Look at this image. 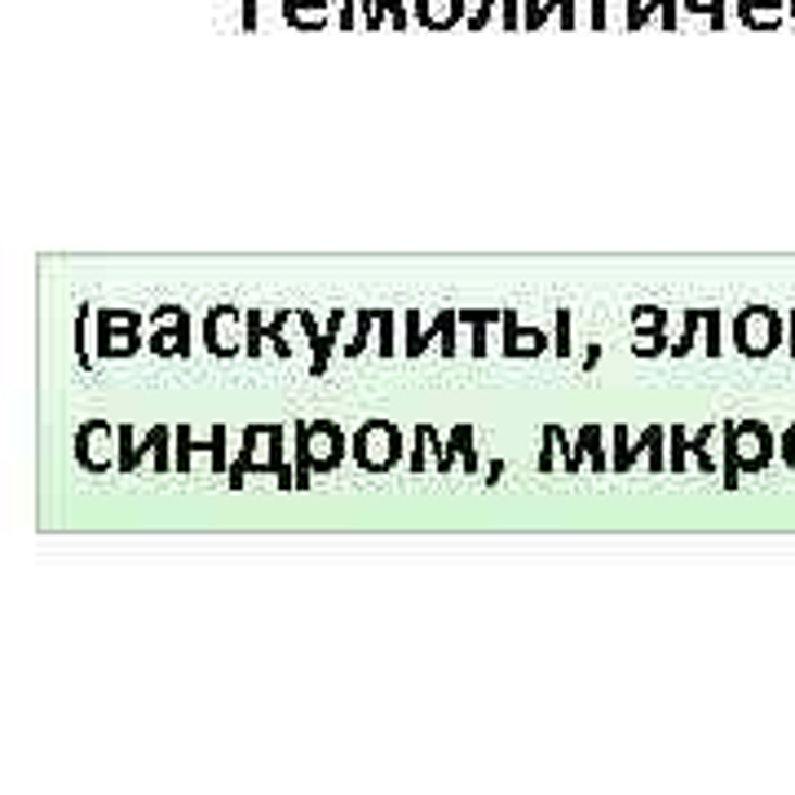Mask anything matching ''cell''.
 <instances>
[{"label":"cell","mask_w":795,"mask_h":795,"mask_svg":"<svg viewBox=\"0 0 795 795\" xmlns=\"http://www.w3.org/2000/svg\"><path fill=\"white\" fill-rule=\"evenodd\" d=\"M734 345L747 358H769L782 345V318L769 305H752L734 318Z\"/></svg>","instance_id":"6da1fadb"},{"label":"cell","mask_w":795,"mask_h":795,"mask_svg":"<svg viewBox=\"0 0 795 795\" xmlns=\"http://www.w3.org/2000/svg\"><path fill=\"white\" fill-rule=\"evenodd\" d=\"M354 459L367 474H384L393 464H403V433H398L389 420H367L354 433Z\"/></svg>","instance_id":"7a4b0ae2"},{"label":"cell","mask_w":795,"mask_h":795,"mask_svg":"<svg viewBox=\"0 0 795 795\" xmlns=\"http://www.w3.org/2000/svg\"><path fill=\"white\" fill-rule=\"evenodd\" d=\"M138 310H98V358H128L142 345Z\"/></svg>","instance_id":"3957f363"},{"label":"cell","mask_w":795,"mask_h":795,"mask_svg":"<svg viewBox=\"0 0 795 795\" xmlns=\"http://www.w3.org/2000/svg\"><path fill=\"white\" fill-rule=\"evenodd\" d=\"M455 323H459V310H438L433 327H420V310H407V341H403V354L420 358L429 341H442V354L455 358Z\"/></svg>","instance_id":"277c9868"},{"label":"cell","mask_w":795,"mask_h":795,"mask_svg":"<svg viewBox=\"0 0 795 795\" xmlns=\"http://www.w3.org/2000/svg\"><path fill=\"white\" fill-rule=\"evenodd\" d=\"M662 438H668V433H662V425H649V429L641 433V442L632 446V442H628V429L619 425V429H615V451H619V455L610 459V464H615V474H628L641 451L649 455V469H654V474H668V455H662Z\"/></svg>","instance_id":"5b68a950"},{"label":"cell","mask_w":795,"mask_h":795,"mask_svg":"<svg viewBox=\"0 0 795 795\" xmlns=\"http://www.w3.org/2000/svg\"><path fill=\"white\" fill-rule=\"evenodd\" d=\"M151 323H168V327L151 331V354H160V358H173V354L186 358L190 354V314L181 305H160L151 314Z\"/></svg>","instance_id":"8992f818"},{"label":"cell","mask_w":795,"mask_h":795,"mask_svg":"<svg viewBox=\"0 0 795 795\" xmlns=\"http://www.w3.org/2000/svg\"><path fill=\"white\" fill-rule=\"evenodd\" d=\"M296 323L305 327V337H310V376H323L327 371V363H331V345H337V331H341V323H345V310H331V318H327V331H318V323H314V314L310 310H296Z\"/></svg>","instance_id":"52a82bcc"},{"label":"cell","mask_w":795,"mask_h":795,"mask_svg":"<svg viewBox=\"0 0 795 795\" xmlns=\"http://www.w3.org/2000/svg\"><path fill=\"white\" fill-rule=\"evenodd\" d=\"M194 451H209L213 474H222V469H226V429L217 425L209 442H194V438H190V429H186V425H177V474H190V455H194Z\"/></svg>","instance_id":"ba28073f"},{"label":"cell","mask_w":795,"mask_h":795,"mask_svg":"<svg viewBox=\"0 0 795 795\" xmlns=\"http://www.w3.org/2000/svg\"><path fill=\"white\" fill-rule=\"evenodd\" d=\"M662 323H668V310H658V305H636V310H632V327H636V337H641V331H649V341H636V345H632V354H641V358H658L662 350H668V337H662Z\"/></svg>","instance_id":"9c48e42d"},{"label":"cell","mask_w":795,"mask_h":795,"mask_svg":"<svg viewBox=\"0 0 795 795\" xmlns=\"http://www.w3.org/2000/svg\"><path fill=\"white\" fill-rule=\"evenodd\" d=\"M500 323H504V345H500V350H504V358H540V354H544V345H548L544 331H535V327L521 331L513 310H504V314H500Z\"/></svg>","instance_id":"30bf717a"},{"label":"cell","mask_w":795,"mask_h":795,"mask_svg":"<svg viewBox=\"0 0 795 795\" xmlns=\"http://www.w3.org/2000/svg\"><path fill=\"white\" fill-rule=\"evenodd\" d=\"M707 438H711V425H703L694 438L685 433V425H672V474H681V469H685V451L698 459V469H703V474H716V459L707 455Z\"/></svg>","instance_id":"8fae6325"},{"label":"cell","mask_w":795,"mask_h":795,"mask_svg":"<svg viewBox=\"0 0 795 795\" xmlns=\"http://www.w3.org/2000/svg\"><path fill=\"white\" fill-rule=\"evenodd\" d=\"M416 446H420V451L412 455V474H425V451H433V455H438V474H446V469H451V451L438 442V433H433L429 425H420V433H416Z\"/></svg>","instance_id":"7c38bea8"},{"label":"cell","mask_w":795,"mask_h":795,"mask_svg":"<svg viewBox=\"0 0 795 795\" xmlns=\"http://www.w3.org/2000/svg\"><path fill=\"white\" fill-rule=\"evenodd\" d=\"M504 310H459V323L474 327V358H487L491 354V341H487V327L500 318Z\"/></svg>","instance_id":"4fadbf2b"},{"label":"cell","mask_w":795,"mask_h":795,"mask_svg":"<svg viewBox=\"0 0 795 795\" xmlns=\"http://www.w3.org/2000/svg\"><path fill=\"white\" fill-rule=\"evenodd\" d=\"M575 446H579V455H588L592 474H615V469H610V459L602 455V429H596V425H583V429H579V442H575Z\"/></svg>","instance_id":"5bb4252c"},{"label":"cell","mask_w":795,"mask_h":795,"mask_svg":"<svg viewBox=\"0 0 795 795\" xmlns=\"http://www.w3.org/2000/svg\"><path fill=\"white\" fill-rule=\"evenodd\" d=\"M168 438H173V429H168V425H155V429L147 433V442L138 446V455H147V451H151V459H155V474H173V459H168Z\"/></svg>","instance_id":"9a60e30c"},{"label":"cell","mask_w":795,"mask_h":795,"mask_svg":"<svg viewBox=\"0 0 795 795\" xmlns=\"http://www.w3.org/2000/svg\"><path fill=\"white\" fill-rule=\"evenodd\" d=\"M446 451H451V459H455V451H459V464H464V474H474V469H478V451H474V425H459V429L451 433Z\"/></svg>","instance_id":"2e32d148"},{"label":"cell","mask_w":795,"mask_h":795,"mask_svg":"<svg viewBox=\"0 0 795 795\" xmlns=\"http://www.w3.org/2000/svg\"><path fill=\"white\" fill-rule=\"evenodd\" d=\"M354 318H358V323H354V341H350V345H341V350H345V358H358V354L367 350V331L380 323V310H358Z\"/></svg>","instance_id":"e0dca14e"},{"label":"cell","mask_w":795,"mask_h":795,"mask_svg":"<svg viewBox=\"0 0 795 795\" xmlns=\"http://www.w3.org/2000/svg\"><path fill=\"white\" fill-rule=\"evenodd\" d=\"M115 442H119V459H115V469H119V474H132V469L142 464L138 442H132V429H128V425H119V429H115Z\"/></svg>","instance_id":"ac0fdd59"},{"label":"cell","mask_w":795,"mask_h":795,"mask_svg":"<svg viewBox=\"0 0 795 795\" xmlns=\"http://www.w3.org/2000/svg\"><path fill=\"white\" fill-rule=\"evenodd\" d=\"M703 314H707V310H685V331H681V341L672 345V354H677V358H685V354L694 350V331H698Z\"/></svg>","instance_id":"d6986e66"},{"label":"cell","mask_w":795,"mask_h":795,"mask_svg":"<svg viewBox=\"0 0 795 795\" xmlns=\"http://www.w3.org/2000/svg\"><path fill=\"white\" fill-rule=\"evenodd\" d=\"M93 314H98V310H89V305H85V310H80V323H76V341H80V345H76V354H80V363H85V367H93V354H89V318H93Z\"/></svg>","instance_id":"ffe728a7"},{"label":"cell","mask_w":795,"mask_h":795,"mask_svg":"<svg viewBox=\"0 0 795 795\" xmlns=\"http://www.w3.org/2000/svg\"><path fill=\"white\" fill-rule=\"evenodd\" d=\"M553 354H557V358H570V310H566V305L557 310V341H553Z\"/></svg>","instance_id":"44dd1931"},{"label":"cell","mask_w":795,"mask_h":795,"mask_svg":"<svg viewBox=\"0 0 795 795\" xmlns=\"http://www.w3.org/2000/svg\"><path fill=\"white\" fill-rule=\"evenodd\" d=\"M376 350H380V358H393V350H398L393 345V310H380V345Z\"/></svg>","instance_id":"7402d4cb"},{"label":"cell","mask_w":795,"mask_h":795,"mask_svg":"<svg viewBox=\"0 0 795 795\" xmlns=\"http://www.w3.org/2000/svg\"><path fill=\"white\" fill-rule=\"evenodd\" d=\"M707 354H720V310H707Z\"/></svg>","instance_id":"603a6c76"},{"label":"cell","mask_w":795,"mask_h":795,"mask_svg":"<svg viewBox=\"0 0 795 795\" xmlns=\"http://www.w3.org/2000/svg\"><path fill=\"white\" fill-rule=\"evenodd\" d=\"M782 459H786L791 469H795V425H791V429L782 433Z\"/></svg>","instance_id":"cb8c5ba5"},{"label":"cell","mask_w":795,"mask_h":795,"mask_svg":"<svg viewBox=\"0 0 795 795\" xmlns=\"http://www.w3.org/2000/svg\"><path fill=\"white\" fill-rule=\"evenodd\" d=\"M596 363H602V345H592V350H588V358H583V371H592Z\"/></svg>","instance_id":"d4e9b609"},{"label":"cell","mask_w":795,"mask_h":795,"mask_svg":"<svg viewBox=\"0 0 795 795\" xmlns=\"http://www.w3.org/2000/svg\"><path fill=\"white\" fill-rule=\"evenodd\" d=\"M500 478H504V464H500V459H495V464H491V469H487V487H495V482H500Z\"/></svg>","instance_id":"484cf974"},{"label":"cell","mask_w":795,"mask_h":795,"mask_svg":"<svg viewBox=\"0 0 795 795\" xmlns=\"http://www.w3.org/2000/svg\"><path fill=\"white\" fill-rule=\"evenodd\" d=\"M786 350L795 354V310H791V341H786Z\"/></svg>","instance_id":"4316f807"}]
</instances>
